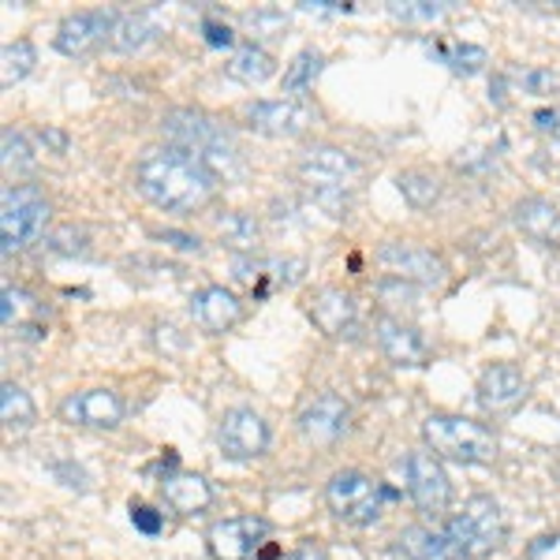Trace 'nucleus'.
I'll return each instance as SVG.
<instances>
[{
	"label": "nucleus",
	"instance_id": "obj_3",
	"mask_svg": "<svg viewBox=\"0 0 560 560\" xmlns=\"http://www.w3.org/2000/svg\"><path fill=\"white\" fill-rule=\"evenodd\" d=\"M295 173H300V184L311 191L318 210L329 217H348L351 195H355V184L363 176V165L351 153L340 147H311Z\"/></svg>",
	"mask_w": 560,
	"mask_h": 560
},
{
	"label": "nucleus",
	"instance_id": "obj_10",
	"mask_svg": "<svg viewBox=\"0 0 560 560\" xmlns=\"http://www.w3.org/2000/svg\"><path fill=\"white\" fill-rule=\"evenodd\" d=\"M377 261L404 284H422V288H438L445 284V261H441L433 250L419 247V243H385L377 250Z\"/></svg>",
	"mask_w": 560,
	"mask_h": 560
},
{
	"label": "nucleus",
	"instance_id": "obj_16",
	"mask_svg": "<svg viewBox=\"0 0 560 560\" xmlns=\"http://www.w3.org/2000/svg\"><path fill=\"white\" fill-rule=\"evenodd\" d=\"M247 124L261 135H273V139H292L300 135L306 124H311V113L300 105V102H250L243 108Z\"/></svg>",
	"mask_w": 560,
	"mask_h": 560
},
{
	"label": "nucleus",
	"instance_id": "obj_23",
	"mask_svg": "<svg viewBox=\"0 0 560 560\" xmlns=\"http://www.w3.org/2000/svg\"><path fill=\"white\" fill-rule=\"evenodd\" d=\"M273 71H277L273 57H269L266 49H258V45H243V49H236L229 57V65H224V75L236 79V83H247V86L266 83Z\"/></svg>",
	"mask_w": 560,
	"mask_h": 560
},
{
	"label": "nucleus",
	"instance_id": "obj_38",
	"mask_svg": "<svg viewBox=\"0 0 560 560\" xmlns=\"http://www.w3.org/2000/svg\"><path fill=\"white\" fill-rule=\"evenodd\" d=\"M131 523L142 530V535H158L161 530V516L153 509H147V504H131Z\"/></svg>",
	"mask_w": 560,
	"mask_h": 560
},
{
	"label": "nucleus",
	"instance_id": "obj_1",
	"mask_svg": "<svg viewBox=\"0 0 560 560\" xmlns=\"http://www.w3.org/2000/svg\"><path fill=\"white\" fill-rule=\"evenodd\" d=\"M135 187L139 195L153 202L158 210L168 213H195L213 198L217 176L202 161L176 147H150L142 150L139 165H135Z\"/></svg>",
	"mask_w": 560,
	"mask_h": 560
},
{
	"label": "nucleus",
	"instance_id": "obj_31",
	"mask_svg": "<svg viewBox=\"0 0 560 560\" xmlns=\"http://www.w3.org/2000/svg\"><path fill=\"white\" fill-rule=\"evenodd\" d=\"M0 147H4V158H0V165L8 168V173H26V168H34V153L26 147V135L15 131V128H4L0 131Z\"/></svg>",
	"mask_w": 560,
	"mask_h": 560
},
{
	"label": "nucleus",
	"instance_id": "obj_18",
	"mask_svg": "<svg viewBox=\"0 0 560 560\" xmlns=\"http://www.w3.org/2000/svg\"><path fill=\"white\" fill-rule=\"evenodd\" d=\"M377 345H382L388 363L396 366H427L430 359L427 340L419 337V329L404 325L400 318H377Z\"/></svg>",
	"mask_w": 560,
	"mask_h": 560
},
{
	"label": "nucleus",
	"instance_id": "obj_14",
	"mask_svg": "<svg viewBox=\"0 0 560 560\" xmlns=\"http://www.w3.org/2000/svg\"><path fill=\"white\" fill-rule=\"evenodd\" d=\"M351 427V408L337 393H322L300 411V433L311 445H332Z\"/></svg>",
	"mask_w": 560,
	"mask_h": 560
},
{
	"label": "nucleus",
	"instance_id": "obj_26",
	"mask_svg": "<svg viewBox=\"0 0 560 560\" xmlns=\"http://www.w3.org/2000/svg\"><path fill=\"white\" fill-rule=\"evenodd\" d=\"M38 65V52H34V45L20 38V42H8L4 52H0V86L12 90L15 83H23L26 75L34 71Z\"/></svg>",
	"mask_w": 560,
	"mask_h": 560
},
{
	"label": "nucleus",
	"instance_id": "obj_2",
	"mask_svg": "<svg viewBox=\"0 0 560 560\" xmlns=\"http://www.w3.org/2000/svg\"><path fill=\"white\" fill-rule=\"evenodd\" d=\"M165 131V142L184 153H191L195 161H202L206 168L217 176V179H229L240 173V147L224 124H217L213 116L206 113H191V108H176V113L165 116L161 124Z\"/></svg>",
	"mask_w": 560,
	"mask_h": 560
},
{
	"label": "nucleus",
	"instance_id": "obj_27",
	"mask_svg": "<svg viewBox=\"0 0 560 560\" xmlns=\"http://www.w3.org/2000/svg\"><path fill=\"white\" fill-rule=\"evenodd\" d=\"M396 546V553L404 560H448V549H445V535H433L427 527H408Z\"/></svg>",
	"mask_w": 560,
	"mask_h": 560
},
{
	"label": "nucleus",
	"instance_id": "obj_13",
	"mask_svg": "<svg viewBox=\"0 0 560 560\" xmlns=\"http://www.w3.org/2000/svg\"><path fill=\"white\" fill-rule=\"evenodd\" d=\"M116 20H120V15L105 12V8H97V12H75L57 26L52 45H57L65 57H86V52L97 49L102 42H113Z\"/></svg>",
	"mask_w": 560,
	"mask_h": 560
},
{
	"label": "nucleus",
	"instance_id": "obj_22",
	"mask_svg": "<svg viewBox=\"0 0 560 560\" xmlns=\"http://www.w3.org/2000/svg\"><path fill=\"white\" fill-rule=\"evenodd\" d=\"M516 224L523 229V236L538 243L560 240V210L553 202H546V198H523L516 206Z\"/></svg>",
	"mask_w": 560,
	"mask_h": 560
},
{
	"label": "nucleus",
	"instance_id": "obj_25",
	"mask_svg": "<svg viewBox=\"0 0 560 560\" xmlns=\"http://www.w3.org/2000/svg\"><path fill=\"white\" fill-rule=\"evenodd\" d=\"M0 419H4L8 430H31L34 419H38V408H34L31 393H26L23 385L15 382H4V388H0Z\"/></svg>",
	"mask_w": 560,
	"mask_h": 560
},
{
	"label": "nucleus",
	"instance_id": "obj_15",
	"mask_svg": "<svg viewBox=\"0 0 560 560\" xmlns=\"http://www.w3.org/2000/svg\"><path fill=\"white\" fill-rule=\"evenodd\" d=\"M306 261L303 258H255V255H236L232 273L240 284H247L250 292H266V280L273 284H300Z\"/></svg>",
	"mask_w": 560,
	"mask_h": 560
},
{
	"label": "nucleus",
	"instance_id": "obj_19",
	"mask_svg": "<svg viewBox=\"0 0 560 560\" xmlns=\"http://www.w3.org/2000/svg\"><path fill=\"white\" fill-rule=\"evenodd\" d=\"M311 318L325 337H351L355 332V300L340 288H322L311 300Z\"/></svg>",
	"mask_w": 560,
	"mask_h": 560
},
{
	"label": "nucleus",
	"instance_id": "obj_8",
	"mask_svg": "<svg viewBox=\"0 0 560 560\" xmlns=\"http://www.w3.org/2000/svg\"><path fill=\"white\" fill-rule=\"evenodd\" d=\"M404 482H408V493L415 501V509L422 516L438 520L441 512H448V501H453V482H448L445 467L433 453H408L404 456Z\"/></svg>",
	"mask_w": 560,
	"mask_h": 560
},
{
	"label": "nucleus",
	"instance_id": "obj_4",
	"mask_svg": "<svg viewBox=\"0 0 560 560\" xmlns=\"http://www.w3.org/2000/svg\"><path fill=\"white\" fill-rule=\"evenodd\" d=\"M509 535L504 527V512L493 497L478 493L471 501H464V509L448 520L445 527V549H448V560H475V557H486L493 553L497 546Z\"/></svg>",
	"mask_w": 560,
	"mask_h": 560
},
{
	"label": "nucleus",
	"instance_id": "obj_37",
	"mask_svg": "<svg viewBox=\"0 0 560 560\" xmlns=\"http://www.w3.org/2000/svg\"><path fill=\"white\" fill-rule=\"evenodd\" d=\"M523 560H560V530H557V535H538L527 546Z\"/></svg>",
	"mask_w": 560,
	"mask_h": 560
},
{
	"label": "nucleus",
	"instance_id": "obj_6",
	"mask_svg": "<svg viewBox=\"0 0 560 560\" xmlns=\"http://www.w3.org/2000/svg\"><path fill=\"white\" fill-rule=\"evenodd\" d=\"M45 224H49V202H45L38 187L8 184L0 191V243H4V255L38 243Z\"/></svg>",
	"mask_w": 560,
	"mask_h": 560
},
{
	"label": "nucleus",
	"instance_id": "obj_29",
	"mask_svg": "<svg viewBox=\"0 0 560 560\" xmlns=\"http://www.w3.org/2000/svg\"><path fill=\"white\" fill-rule=\"evenodd\" d=\"M441 57H445V65L456 71V75H478L486 65H490V52L482 49V45H467V42H456L448 45V49H441Z\"/></svg>",
	"mask_w": 560,
	"mask_h": 560
},
{
	"label": "nucleus",
	"instance_id": "obj_35",
	"mask_svg": "<svg viewBox=\"0 0 560 560\" xmlns=\"http://www.w3.org/2000/svg\"><path fill=\"white\" fill-rule=\"evenodd\" d=\"M520 86L527 90V94H538V97H549L560 90V79L553 71H541V68H530V71H520Z\"/></svg>",
	"mask_w": 560,
	"mask_h": 560
},
{
	"label": "nucleus",
	"instance_id": "obj_36",
	"mask_svg": "<svg viewBox=\"0 0 560 560\" xmlns=\"http://www.w3.org/2000/svg\"><path fill=\"white\" fill-rule=\"evenodd\" d=\"M247 31L255 34V38H273V34L284 31V15L280 12H250Z\"/></svg>",
	"mask_w": 560,
	"mask_h": 560
},
{
	"label": "nucleus",
	"instance_id": "obj_21",
	"mask_svg": "<svg viewBox=\"0 0 560 560\" xmlns=\"http://www.w3.org/2000/svg\"><path fill=\"white\" fill-rule=\"evenodd\" d=\"M161 497L165 504L179 516H198L213 504V486L206 482L202 475H191V471H176V475H165L161 482Z\"/></svg>",
	"mask_w": 560,
	"mask_h": 560
},
{
	"label": "nucleus",
	"instance_id": "obj_28",
	"mask_svg": "<svg viewBox=\"0 0 560 560\" xmlns=\"http://www.w3.org/2000/svg\"><path fill=\"white\" fill-rule=\"evenodd\" d=\"M158 38V26L150 23V15H120L113 31V49L116 52H139Z\"/></svg>",
	"mask_w": 560,
	"mask_h": 560
},
{
	"label": "nucleus",
	"instance_id": "obj_9",
	"mask_svg": "<svg viewBox=\"0 0 560 560\" xmlns=\"http://www.w3.org/2000/svg\"><path fill=\"white\" fill-rule=\"evenodd\" d=\"M269 530L273 527H269L261 516L217 520L213 527L206 530V546H210L213 560H258Z\"/></svg>",
	"mask_w": 560,
	"mask_h": 560
},
{
	"label": "nucleus",
	"instance_id": "obj_11",
	"mask_svg": "<svg viewBox=\"0 0 560 560\" xmlns=\"http://www.w3.org/2000/svg\"><path fill=\"white\" fill-rule=\"evenodd\" d=\"M217 445L229 459H258L269 448V427L258 411L232 408L224 411L221 430H217Z\"/></svg>",
	"mask_w": 560,
	"mask_h": 560
},
{
	"label": "nucleus",
	"instance_id": "obj_5",
	"mask_svg": "<svg viewBox=\"0 0 560 560\" xmlns=\"http://www.w3.org/2000/svg\"><path fill=\"white\" fill-rule=\"evenodd\" d=\"M422 441L433 456L456 459V464H493L497 438L490 427L464 415H430L422 422Z\"/></svg>",
	"mask_w": 560,
	"mask_h": 560
},
{
	"label": "nucleus",
	"instance_id": "obj_32",
	"mask_svg": "<svg viewBox=\"0 0 560 560\" xmlns=\"http://www.w3.org/2000/svg\"><path fill=\"white\" fill-rule=\"evenodd\" d=\"M400 191L404 198H408L411 206H419V210H427V206L438 202V195H441V187H438V179H433L430 173H404L400 179Z\"/></svg>",
	"mask_w": 560,
	"mask_h": 560
},
{
	"label": "nucleus",
	"instance_id": "obj_34",
	"mask_svg": "<svg viewBox=\"0 0 560 560\" xmlns=\"http://www.w3.org/2000/svg\"><path fill=\"white\" fill-rule=\"evenodd\" d=\"M0 300H4V303H0V318H4V329H26V325H23V314H26V311H34V300H31V295H26L23 288H12V284H8Z\"/></svg>",
	"mask_w": 560,
	"mask_h": 560
},
{
	"label": "nucleus",
	"instance_id": "obj_33",
	"mask_svg": "<svg viewBox=\"0 0 560 560\" xmlns=\"http://www.w3.org/2000/svg\"><path fill=\"white\" fill-rule=\"evenodd\" d=\"M445 12L448 4H441V0H396V4H388V15H396L404 23H433Z\"/></svg>",
	"mask_w": 560,
	"mask_h": 560
},
{
	"label": "nucleus",
	"instance_id": "obj_40",
	"mask_svg": "<svg viewBox=\"0 0 560 560\" xmlns=\"http://www.w3.org/2000/svg\"><path fill=\"white\" fill-rule=\"evenodd\" d=\"M158 240H165V243H173V247H179V250H202V243H198L195 236H184V232H173V229H165V232H153Z\"/></svg>",
	"mask_w": 560,
	"mask_h": 560
},
{
	"label": "nucleus",
	"instance_id": "obj_12",
	"mask_svg": "<svg viewBox=\"0 0 560 560\" xmlns=\"http://www.w3.org/2000/svg\"><path fill=\"white\" fill-rule=\"evenodd\" d=\"M60 419L71 427H94V430H113L124 422V400L113 388H83L71 393L60 404Z\"/></svg>",
	"mask_w": 560,
	"mask_h": 560
},
{
	"label": "nucleus",
	"instance_id": "obj_20",
	"mask_svg": "<svg viewBox=\"0 0 560 560\" xmlns=\"http://www.w3.org/2000/svg\"><path fill=\"white\" fill-rule=\"evenodd\" d=\"M191 318L210 332H229L232 325L243 318V303L229 292V288L210 284V288H202V292H195Z\"/></svg>",
	"mask_w": 560,
	"mask_h": 560
},
{
	"label": "nucleus",
	"instance_id": "obj_24",
	"mask_svg": "<svg viewBox=\"0 0 560 560\" xmlns=\"http://www.w3.org/2000/svg\"><path fill=\"white\" fill-rule=\"evenodd\" d=\"M217 236L229 243L232 250H240V255H255V247L261 243V229L250 213L229 210V213L217 217Z\"/></svg>",
	"mask_w": 560,
	"mask_h": 560
},
{
	"label": "nucleus",
	"instance_id": "obj_43",
	"mask_svg": "<svg viewBox=\"0 0 560 560\" xmlns=\"http://www.w3.org/2000/svg\"><path fill=\"white\" fill-rule=\"evenodd\" d=\"M288 560H329V557H325L322 546H314V541H303V546H295L292 553H288Z\"/></svg>",
	"mask_w": 560,
	"mask_h": 560
},
{
	"label": "nucleus",
	"instance_id": "obj_41",
	"mask_svg": "<svg viewBox=\"0 0 560 560\" xmlns=\"http://www.w3.org/2000/svg\"><path fill=\"white\" fill-rule=\"evenodd\" d=\"M202 31H206V42H210V45H232V38H236V34H232L229 26H224V23H213V20H206Z\"/></svg>",
	"mask_w": 560,
	"mask_h": 560
},
{
	"label": "nucleus",
	"instance_id": "obj_30",
	"mask_svg": "<svg viewBox=\"0 0 560 560\" xmlns=\"http://www.w3.org/2000/svg\"><path fill=\"white\" fill-rule=\"evenodd\" d=\"M325 65V57L322 52H314V49H303L300 57L292 60V65L284 68V90L288 94H300V90H306L318 79V71Z\"/></svg>",
	"mask_w": 560,
	"mask_h": 560
},
{
	"label": "nucleus",
	"instance_id": "obj_39",
	"mask_svg": "<svg viewBox=\"0 0 560 560\" xmlns=\"http://www.w3.org/2000/svg\"><path fill=\"white\" fill-rule=\"evenodd\" d=\"M303 12H318V15H337V12H351V4H337V0H300Z\"/></svg>",
	"mask_w": 560,
	"mask_h": 560
},
{
	"label": "nucleus",
	"instance_id": "obj_44",
	"mask_svg": "<svg viewBox=\"0 0 560 560\" xmlns=\"http://www.w3.org/2000/svg\"><path fill=\"white\" fill-rule=\"evenodd\" d=\"M38 139H42V142H49V147L57 150V153H65V150H68V135H65V131H52V128H49V131H38Z\"/></svg>",
	"mask_w": 560,
	"mask_h": 560
},
{
	"label": "nucleus",
	"instance_id": "obj_7",
	"mask_svg": "<svg viewBox=\"0 0 560 560\" xmlns=\"http://www.w3.org/2000/svg\"><path fill=\"white\" fill-rule=\"evenodd\" d=\"M388 490L382 482H374L363 471H337L325 486V504L337 520L355 523V527H366V523H377L385 512Z\"/></svg>",
	"mask_w": 560,
	"mask_h": 560
},
{
	"label": "nucleus",
	"instance_id": "obj_42",
	"mask_svg": "<svg viewBox=\"0 0 560 560\" xmlns=\"http://www.w3.org/2000/svg\"><path fill=\"white\" fill-rule=\"evenodd\" d=\"M535 128L546 131V135L549 131L557 135L560 131V113H557V108H538V113H535Z\"/></svg>",
	"mask_w": 560,
	"mask_h": 560
},
{
	"label": "nucleus",
	"instance_id": "obj_17",
	"mask_svg": "<svg viewBox=\"0 0 560 560\" xmlns=\"http://www.w3.org/2000/svg\"><path fill=\"white\" fill-rule=\"evenodd\" d=\"M523 400H527V377H523L516 366L501 363L478 377V404H482L486 411L501 415V411L520 408Z\"/></svg>",
	"mask_w": 560,
	"mask_h": 560
}]
</instances>
